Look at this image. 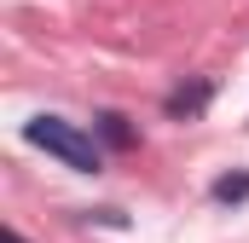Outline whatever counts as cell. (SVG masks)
Instances as JSON below:
<instances>
[{"mask_svg":"<svg viewBox=\"0 0 249 243\" xmlns=\"http://www.w3.org/2000/svg\"><path fill=\"white\" fill-rule=\"evenodd\" d=\"M23 139L41 145L47 156H58L64 168H75V174H99V168H105L99 145H93L75 122H64V116H29V122H23Z\"/></svg>","mask_w":249,"mask_h":243,"instance_id":"cell-1","label":"cell"},{"mask_svg":"<svg viewBox=\"0 0 249 243\" xmlns=\"http://www.w3.org/2000/svg\"><path fill=\"white\" fill-rule=\"evenodd\" d=\"M209 99H214V81H191V87H174L168 99H162V110L174 122H197L203 110H209Z\"/></svg>","mask_w":249,"mask_h":243,"instance_id":"cell-2","label":"cell"},{"mask_svg":"<svg viewBox=\"0 0 249 243\" xmlns=\"http://www.w3.org/2000/svg\"><path fill=\"white\" fill-rule=\"evenodd\" d=\"M99 139H105L110 151H133V145H139V133H133L127 116H116V110H105V116H99Z\"/></svg>","mask_w":249,"mask_h":243,"instance_id":"cell-3","label":"cell"},{"mask_svg":"<svg viewBox=\"0 0 249 243\" xmlns=\"http://www.w3.org/2000/svg\"><path fill=\"white\" fill-rule=\"evenodd\" d=\"M249 197V174H220L214 180V203H244Z\"/></svg>","mask_w":249,"mask_h":243,"instance_id":"cell-4","label":"cell"},{"mask_svg":"<svg viewBox=\"0 0 249 243\" xmlns=\"http://www.w3.org/2000/svg\"><path fill=\"white\" fill-rule=\"evenodd\" d=\"M0 238H6V243H29V238H23V232H18V226H6V232H0Z\"/></svg>","mask_w":249,"mask_h":243,"instance_id":"cell-5","label":"cell"}]
</instances>
